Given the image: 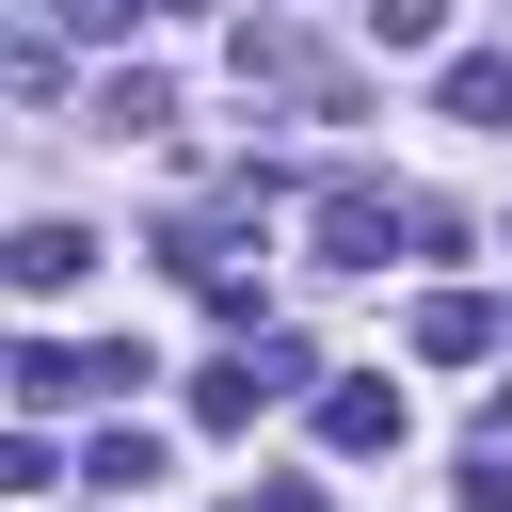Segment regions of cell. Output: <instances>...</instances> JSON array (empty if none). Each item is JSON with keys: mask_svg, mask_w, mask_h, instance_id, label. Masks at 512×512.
<instances>
[{"mask_svg": "<svg viewBox=\"0 0 512 512\" xmlns=\"http://www.w3.org/2000/svg\"><path fill=\"white\" fill-rule=\"evenodd\" d=\"M0 272H16L32 304H64V288L96 272V240H80V224H16V256H0Z\"/></svg>", "mask_w": 512, "mask_h": 512, "instance_id": "8992f818", "label": "cell"}, {"mask_svg": "<svg viewBox=\"0 0 512 512\" xmlns=\"http://www.w3.org/2000/svg\"><path fill=\"white\" fill-rule=\"evenodd\" d=\"M432 96H448V128H512V48H464Z\"/></svg>", "mask_w": 512, "mask_h": 512, "instance_id": "ba28073f", "label": "cell"}, {"mask_svg": "<svg viewBox=\"0 0 512 512\" xmlns=\"http://www.w3.org/2000/svg\"><path fill=\"white\" fill-rule=\"evenodd\" d=\"M16 416H64V400H96V352H64V336H16Z\"/></svg>", "mask_w": 512, "mask_h": 512, "instance_id": "5b68a950", "label": "cell"}, {"mask_svg": "<svg viewBox=\"0 0 512 512\" xmlns=\"http://www.w3.org/2000/svg\"><path fill=\"white\" fill-rule=\"evenodd\" d=\"M320 448H336V464H384V448H400V384H384V368L320 384Z\"/></svg>", "mask_w": 512, "mask_h": 512, "instance_id": "277c9868", "label": "cell"}, {"mask_svg": "<svg viewBox=\"0 0 512 512\" xmlns=\"http://www.w3.org/2000/svg\"><path fill=\"white\" fill-rule=\"evenodd\" d=\"M416 352H432V368H480V352H496V304H480V288H432V304H416Z\"/></svg>", "mask_w": 512, "mask_h": 512, "instance_id": "52a82bcc", "label": "cell"}, {"mask_svg": "<svg viewBox=\"0 0 512 512\" xmlns=\"http://www.w3.org/2000/svg\"><path fill=\"white\" fill-rule=\"evenodd\" d=\"M80 480H96V496H144V480H160V432H144V416H112V432L80 448Z\"/></svg>", "mask_w": 512, "mask_h": 512, "instance_id": "9c48e42d", "label": "cell"}, {"mask_svg": "<svg viewBox=\"0 0 512 512\" xmlns=\"http://www.w3.org/2000/svg\"><path fill=\"white\" fill-rule=\"evenodd\" d=\"M464 512H512V448H496V432L464 448Z\"/></svg>", "mask_w": 512, "mask_h": 512, "instance_id": "7c38bea8", "label": "cell"}, {"mask_svg": "<svg viewBox=\"0 0 512 512\" xmlns=\"http://www.w3.org/2000/svg\"><path fill=\"white\" fill-rule=\"evenodd\" d=\"M144 0H48V32H128Z\"/></svg>", "mask_w": 512, "mask_h": 512, "instance_id": "4fadbf2b", "label": "cell"}, {"mask_svg": "<svg viewBox=\"0 0 512 512\" xmlns=\"http://www.w3.org/2000/svg\"><path fill=\"white\" fill-rule=\"evenodd\" d=\"M240 96H288V112H320V128L352 112V80H336V64H320L288 16H240Z\"/></svg>", "mask_w": 512, "mask_h": 512, "instance_id": "3957f363", "label": "cell"}, {"mask_svg": "<svg viewBox=\"0 0 512 512\" xmlns=\"http://www.w3.org/2000/svg\"><path fill=\"white\" fill-rule=\"evenodd\" d=\"M288 384H304V336H272V320H256V336H224V352L192 368V432H256Z\"/></svg>", "mask_w": 512, "mask_h": 512, "instance_id": "7a4b0ae2", "label": "cell"}, {"mask_svg": "<svg viewBox=\"0 0 512 512\" xmlns=\"http://www.w3.org/2000/svg\"><path fill=\"white\" fill-rule=\"evenodd\" d=\"M240 512H256V496H240Z\"/></svg>", "mask_w": 512, "mask_h": 512, "instance_id": "9a60e30c", "label": "cell"}, {"mask_svg": "<svg viewBox=\"0 0 512 512\" xmlns=\"http://www.w3.org/2000/svg\"><path fill=\"white\" fill-rule=\"evenodd\" d=\"M400 240H416V208H400L384 176H320V192H304V256H320V272H384Z\"/></svg>", "mask_w": 512, "mask_h": 512, "instance_id": "6da1fadb", "label": "cell"}, {"mask_svg": "<svg viewBox=\"0 0 512 512\" xmlns=\"http://www.w3.org/2000/svg\"><path fill=\"white\" fill-rule=\"evenodd\" d=\"M448 32V0H368V48H432Z\"/></svg>", "mask_w": 512, "mask_h": 512, "instance_id": "8fae6325", "label": "cell"}, {"mask_svg": "<svg viewBox=\"0 0 512 512\" xmlns=\"http://www.w3.org/2000/svg\"><path fill=\"white\" fill-rule=\"evenodd\" d=\"M96 128H112V144H160V128H176V96H160V80H112V96H96Z\"/></svg>", "mask_w": 512, "mask_h": 512, "instance_id": "30bf717a", "label": "cell"}, {"mask_svg": "<svg viewBox=\"0 0 512 512\" xmlns=\"http://www.w3.org/2000/svg\"><path fill=\"white\" fill-rule=\"evenodd\" d=\"M256 512H320V480H256Z\"/></svg>", "mask_w": 512, "mask_h": 512, "instance_id": "5bb4252c", "label": "cell"}]
</instances>
